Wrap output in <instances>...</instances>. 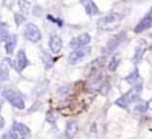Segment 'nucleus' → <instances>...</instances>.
<instances>
[{
    "mask_svg": "<svg viewBox=\"0 0 152 139\" xmlns=\"http://www.w3.org/2000/svg\"><path fill=\"white\" fill-rule=\"evenodd\" d=\"M142 88H143V83H139L136 86H132V88L129 90L128 92L120 96L118 100H116V104L120 106L123 108H127L131 103L134 102H137L139 100V96H140V92H142Z\"/></svg>",
    "mask_w": 152,
    "mask_h": 139,
    "instance_id": "nucleus-1",
    "label": "nucleus"
},
{
    "mask_svg": "<svg viewBox=\"0 0 152 139\" xmlns=\"http://www.w3.org/2000/svg\"><path fill=\"white\" fill-rule=\"evenodd\" d=\"M3 98L18 110H23L24 108V99L18 91H13L11 88H4L3 90Z\"/></svg>",
    "mask_w": 152,
    "mask_h": 139,
    "instance_id": "nucleus-2",
    "label": "nucleus"
},
{
    "mask_svg": "<svg viewBox=\"0 0 152 139\" xmlns=\"http://www.w3.org/2000/svg\"><path fill=\"white\" fill-rule=\"evenodd\" d=\"M126 38H127L126 32H120V34H118V35H115V36L111 38V39L108 40L105 48L103 50V54H104V56L108 55V54H111V52H113V51H115L116 48H118L119 46H120L121 43L126 40Z\"/></svg>",
    "mask_w": 152,
    "mask_h": 139,
    "instance_id": "nucleus-3",
    "label": "nucleus"
},
{
    "mask_svg": "<svg viewBox=\"0 0 152 139\" xmlns=\"http://www.w3.org/2000/svg\"><path fill=\"white\" fill-rule=\"evenodd\" d=\"M123 18H124L123 13L111 12V13H108V15H105L104 18L99 19V21H97V26H99L100 28H108V26H112V24L118 23V21H120Z\"/></svg>",
    "mask_w": 152,
    "mask_h": 139,
    "instance_id": "nucleus-4",
    "label": "nucleus"
},
{
    "mask_svg": "<svg viewBox=\"0 0 152 139\" xmlns=\"http://www.w3.org/2000/svg\"><path fill=\"white\" fill-rule=\"evenodd\" d=\"M24 36L29 40V42H34L37 43L42 38V34H40V29L35 26L34 23H28L24 28Z\"/></svg>",
    "mask_w": 152,
    "mask_h": 139,
    "instance_id": "nucleus-5",
    "label": "nucleus"
},
{
    "mask_svg": "<svg viewBox=\"0 0 152 139\" xmlns=\"http://www.w3.org/2000/svg\"><path fill=\"white\" fill-rule=\"evenodd\" d=\"M89 52H91V48H89L88 46H87V47H83V48H79V50H74L71 54H69L68 62L72 64H75V63H77V62L83 60L87 55H89Z\"/></svg>",
    "mask_w": 152,
    "mask_h": 139,
    "instance_id": "nucleus-6",
    "label": "nucleus"
},
{
    "mask_svg": "<svg viewBox=\"0 0 152 139\" xmlns=\"http://www.w3.org/2000/svg\"><path fill=\"white\" fill-rule=\"evenodd\" d=\"M89 40H91V36H89L88 34H81V35H79L77 38H74V39L69 42V47L74 48V50H79V48L87 47Z\"/></svg>",
    "mask_w": 152,
    "mask_h": 139,
    "instance_id": "nucleus-7",
    "label": "nucleus"
},
{
    "mask_svg": "<svg viewBox=\"0 0 152 139\" xmlns=\"http://www.w3.org/2000/svg\"><path fill=\"white\" fill-rule=\"evenodd\" d=\"M151 26H152V8L150 10V12L137 23V26L135 27V32H137V34H139V32H143L147 28H150Z\"/></svg>",
    "mask_w": 152,
    "mask_h": 139,
    "instance_id": "nucleus-8",
    "label": "nucleus"
},
{
    "mask_svg": "<svg viewBox=\"0 0 152 139\" xmlns=\"http://www.w3.org/2000/svg\"><path fill=\"white\" fill-rule=\"evenodd\" d=\"M61 47H63V40H61L60 36L53 35V36L50 38V48L53 54H58L61 50Z\"/></svg>",
    "mask_w": 152,
    "mask_h": 139,
    "instance_id": "nucleus-9",
    "label": "nucleus"
},
{
    "mask_svg": "<svg viewBox=\"0 0 152 139\" xmlns=\"http://www.w3.org/2000/svg\"><path fill=\"white\" fill-rule=\"evenodd\" d=\"M27 66H28V59H27L24 50H20L18 52V59H16V70L23 71Z\"/></svg>",
    "mask_w": 152,
    "mask_h": 139,
    "instance_id": "nucleus-10",
    "label": "nucleus"
},
{
    "mask_svg": "<svg viewBox=\"0 0 152 139\" xmlns=\"http://www.w3.org/2000/svg\"><path fill=\"white\" fill-rule=\"evenodd\" d=\"M12 130H15V131L20 135V138H27L31 135V131H29L28 127L23 123H19V122H15V123H13Z\"/></svg>",
    "mask_w": 152,
    "mask_h": 139,
    "instance_id": "nucleus-11",
    "label": "nucleus"
},
{
    "mask_svg": "<svg viewBox=\"0 0 152 139\" xmlns=\"http://www.w3.org/2000/svg\"><path fill=\"white\" fill-rule=\"evenodd\" d=\"M81 3H83V7L88 15H96V13H99L96 4L92 0H81Z\"/></svg>",
    "mask_w": 152,
    "mask_h": 139,
    "instance_id": "nucleus-12",
    "label": "nucleus"
},
{
    "mask_svg": "<svg viewBox=\"0 0 152 139\" xmlns=\"http://www.w3.org/2000/svg\"><path fill=\"white\" fill-rule=\"evenodd\" d=\"M77 132V124L75 122H68L66 126V139H72Z\"/></svg>",
    "mask_w": 152,
    "mask_h": 139,
    "instance_id": "nucleus-13",
    "label": "nucleus"
},
{
    "mask_svg": "<svg viewBox=\"0 0 152 139\" xmlns=\"http://www.w3.org/2000/svg\"><path fill=\"white\" fill-rule=\"evenodd\" d=\"M126 82H127V83H129V84H132V86H136V84L142 83V79H140V76H139V71L134 70L126 78Z\"/></svg>",
    "mask_w": 152,
    "mask_h": 139,
    "instance_id": "nucleus-14",
    "label": "nucleus"
},
{
    "mask_svg": "<svg viewBox=\"0 0 152 139\" xmlns=\"http://www.w3.org/2000/svg\"><path fill=\"white\" fill-rule=\"evenodd\" d=\"M16 36L15 35H12V36H10L7 40H5V52L8 54V55H12L13 54V50H15V46H16Z\"/></svg>",
    "mask_w": 152,
    "mask_h": 139,
    "instance_id": "nucleus-15",
    "label": "nucleus"
},
{
    "mask_svg": "<svg viewBox=\"0 0 152 139\" xmlns=\"http://www.w3.org/2000/svg\"><path fill=\"white\" fill-rule=\"evenodd\" d=\"M147 110H150L148 102H137V104L135 106V113L137 114H144L147 113Z\"/></svg>",
    "mask_w": 152,
    "mask_h": 139,
    "instance_id": "nucleus-16",
    "label": "nucleus"
},
{
    "mask_svg": "<svg viewBox=\"0 0 152 139\" xmlns=\"http://www.w3.org/2000/svg\"><path fill=\"white\" fill-rule=\"evenodd\" d=\"M10 38L8 35V27L5 23H1L0 24V40H7Z\"/></svg>",
    "mask_w": 152,
    "mask_h": 139,
    "instance_id": "nucleus-17",
    "label": "nucleus"
},
{
    "mask_svg": "<svg viewBox=\"0 0 152 139\" xmlns=\"http://www.w3.org/2000/svg\"><path fill=\"white\" fill-rule=\"evenodd\" d=\"M119 63H120V58H119L118 55L112 56V59H111L110 64H108V70H110V71H115L116 68H118Z\"/></svg>",
    "mask_w": 152,
    "mask_h": 139,
    "instance_id": "nucleus-18",
    "label": "nucleus"
},
{
    "mask_svg": "<svg viewBox=\"0 0 152 139\" xmlns=\"http://www.w3.org/2000/svg\"><path fill=\"white\" fill-rule=\"evenodd\" d=\"M144 50H145V47L144 46H139V47L136 48V52H135V58H134V62H139L140 59H142V56H143V54H144Z\"/></svg>",
    "mask_w": 152,
    "mask_h": 139,
    "instance_id": "nucleus-19",
    "label": "nucleus"
},
{
    "mask_svg": "<svg viewBox=\"0 0 152 139\" xmlns=\"http://www.w3.org/2000/svg\"><path fill=\"white\" fill-rule=\"evenodd\" d=\"M19 8L23 11V13L29 12V3L27 0H19Z\"/></svg>",
    "mask_w": 152,
    "mask_h": 139,
    "instance_id": "nucleus-20",
    "label": "nucleus"
},
{
    "mask_svg": "<svg viewBox=\"0 0 152 139\" xmlns=\"http://www.w3.org/2000/svg\"><path fill=\"white\" fill-rule=\"evenodd\" d=\"M8 79V70L4 66H0V82H5Z\"/></svg>",
    "mask_w": 152,
    "mask_h": 139,
    "instance_id": "nucleus-21",
    "label": "nucleus"
},
{
    "mask_svg": "<svg viewBox=\"0 0 152 139\" xmlns=\"http://www.w3.org/2000/svg\"><path fill=\"white\" fill-rule=\"evenodd\" d=\"M24 20H26V18H24L21 13H15V23H16V26H20L21 23H24Z\"/></svg>",
    "mask_w": 152,
    "mask_h": 139,
    "instance_id": "nucleus-22",
    "label": "nucleus"
},
{
    "mask_svg": "<svg viewBox=\"0 0 152 139\" xmlns=\"http://www.w3.org/2000/svg\"><path fill=\"white\" fill-rule=\"evenodd\" d=\"M47 18H48V20H51V21H55V23H56V24H58V26H59V27H61V26H63V21H61V20H60V19H55V18H53V16H52V15H48V16H47Z\"/></svg>",
    "mask_w": 152,
    "mask_h": 139,
    "instance_id": "nucleus-23",
    "label": "nucleus"
},
{
    "mask_svg": "<svg viewBox=\"0 0 152 139\" xmlns=\"http://www.w3.org/2000/svg\"><path fill=\"white\" fill-rule=\"evenodd\" d=\"M68 87H67V86H63V88H61V87H60V88H59L58 90V94L59 95H60V94H66V92H68Z\"/></svg>",
    "mask_w": 152,
    "mask_h": 139,
    "instance_id": "nucleus-24",
    "label": "nucleus"
},
{
    "mask_svg": "<svg viewBox=\"0 0 152 139\" xmlns=\"http://www.w3.org/2000/svg\"><path fill=\"white\" fill-rule=\"evenodd\" d=\"M40 13H42V8L35 7L34 8V16H40Z\"/></svg>",
    "mask_w": 152,
    "mask_h": 139,
    "instance_id": "nucleus-25",
    "label": "nucleus"
},
{
    "mask_svg": "<svg viewBox=\"0 0 152 139\" xmlns=\"http://www.w3.org/2000/svg\"><path fill=\"white\" fill-rule=\"evenodd\" d=\"M3 127H4V118L0 115V130H1Z\"/></svg>",
    "mask_w": 152,
    "mask_h": 139,
    "instance_id": "nucleus-26",
    "label": "nucleus"
},
{
    "mask_svg": "<svg viewBox=\"0 0 152 139\" xmlns=\"http://www.w3.org/2000/svg\"><path fill=\"white\" fill-rule=\"evenodd\" d=\"M148 107H150V110H152V99L148 102Z\"/></svg>",
    "mask_w": 152,
    "mask_h": 139,
    "instance_id": "nucleus-27",
    "label": "nucleus"
},
{
    "mask_svg": "<svg viewBox=\"0 0 152 139\" xmlns=\"http://www.w3.org/2000/svg\"><path fill=\"white\" fill-rule=\"evenodd\" d=\"M0 104H1V103H0Z\"/></svg>",
    "mask_w": 152,
    "mask_h": 139,
    "instance_id": "nucleus-28",
    "label": "nucleus"
}]
</instances>
